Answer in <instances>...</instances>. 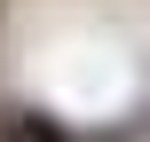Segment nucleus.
<instances>
[{"label":"nucleus","mask_w":150,"mask_h":142,"mask_svg":"<svg viewBox=\"0 0 150 142\" xmlns=\"http://www.w3.org/2000/svg\"><path fill=\"white\" fill-rule=\"evenodd\" d=\"M0 142H71V134L47 126V119H32V111H8V119H0Z\"/></svg>","instance_id":"obj_1"}]
</instances>
